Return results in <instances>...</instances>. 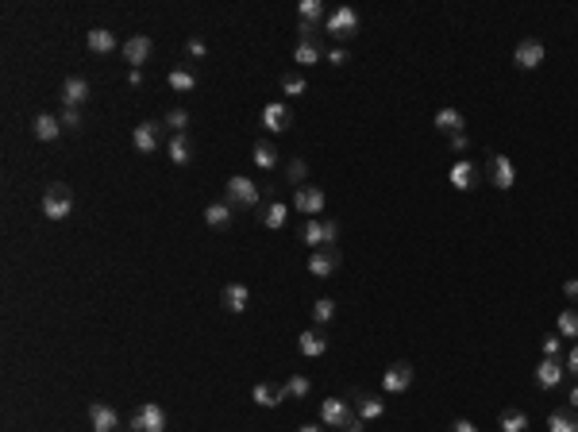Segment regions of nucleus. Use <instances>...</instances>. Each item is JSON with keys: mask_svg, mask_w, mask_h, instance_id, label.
Wrapping results in <instances>:
<instances>
[{"mask_svg": "<svg viewBox=\"0 0 578 432\" xmlns=\"http://www.w3.org/2000/svg\"><path fill=\"white\" fill-rule=\"evenodd\" d=\"M251 159H254V166L270 170V166H274V162H278V151H274V143H254Z\"/></svg>", "mask_w": 578, "mask_h": 432, "instance_id": "32", "label": "nucleus"}, {"mask_svg": "<svg viewBox=\"0 0 578 432\" xmlns=\"http://www.w3.org/2000/svg\"><path fill=\"white\" fill-rule=\"evenodd\" d=\"M324 232H328V247H332L336 235H340V224H336V220H324Z\"/></svg>", "mask_w": 578, "mask_h": 432, "instance_id": "46", "label": "nucleus"}, {"mask_svg": "<svg viewBox=\"0 0 578 432\" xmlns=\"http://www.w3.org/2000/svg\"><path fill=\"white\" fill-rule=\"evenodd\" d=\"M343 432H362V421H351V425H347Z\"/></svg>", "mask_w": 578, "mask_h": 432, "instance_id": "50", "label": "nucleus"}, {"mask_svg": "<svg viewBox=\"0 0 578 432\" xmlns=\"http://www.w3.org/2000/svg\"><path fill=\"white\" fill-rule=\"evenodd\" d=\"M328 62H332V66H343V62H347V51H343V47H336V51H328Z\"/></svg>", "mask_w": 578, "mask_h": 432, "instance_id": "44", "label": "nucleus"}, {"mask_svg": "<svg viewBox=\"0 0 578 432\" xmlns=\"http://www.w3.org/2000/svg\"><path fill=\"white\" fill-rule=\"evenodd\" d=\"M543 43L540 39H524V43H517V51H513V62H517V70H536L543 62Z\"/></svg>", "mask_w": 578, "mask_h": 432, "instance_id": "7", "label": "nucleus"}, {"mask_svg": "<svg viewBox=\"0 0 578 432\" xmlns=\"http://www.w3.org/2000/svg\"><path fill=\"white\" fill-rule=\"evenodd\" d=\"M517 182V170L513 162H509V154H493L490 159V185L493 190H513Z\"/></svg>", "mask_w": 578, "mask_h": 432, "instance_id": "6", "label": "nucleus"}, {"mask_svg": "<svg viewBox=\"0 0 578 432\" xmlns=\"http://www.w3.org/2000/svg\"><path fill=\"white\" fill-rule=\"evenodd\" d=\"M320 421L332 425V428H347L351 425V405L340 402V397H328V402L320 405Z\"/></svg>", "mask_w": 578, "mask_h": 432, "instance_id": "8", "label": "nucleus"}, {"mask_svg": "<svg viewBox=\"0 0 578 432\" xmlns=\"http://www.w3.org/2000/svg\"><path fill=\"white\" fill-rule=\"evenodd\" d=\"M559 336L578 340V309H563V313H559Z\"/></svg>", "mask_w": 578, "mask_h": 432, "instance_id": "31", "label": "nucleus"}, {"mask_svg": "<svg viewBox=\"0 0 578 432\" xmlns=\"http://www.w3.org/2000/svg\"><path fill=\"white\" fill-rule=\"evenodd\" d=\"M320 58H324V51H320L316 35H301V39H297V47H293V62H297V66H316Z\"/></svg>", "mask_w": 578, "mask_h": 432, "instance_id": "14", "label": "nucleus"}, {"mask_svg": "<svg viewBox=\"0 0 578 432\" xmlns=\"http://www.w3.org/2000/svg\"><path fill=\"white\" fill-rule=\"evenodd\" d=\"M451 432H478V428H474V421H467V417H459V421H455V425H451Z\"/></svg>", "mask_w": 578, "mask_h": 432, "instance_id": "47", "label": "nucleus"}, {"mask_svg": "<svg viewBox=\"0 0 578 432\" xmlns=\"http://www.w3.org/2000/svg\"><path fill=\"white\" fill-rule=\"evenodd\" d=\"M247 301H251V290H247L243 282H231V286H224V309H228V313H243Z\"/></svg>", "mask_w": 578, "mask_h": 432, "instance_id": "24", "label": "nucleus"}, {"mask_svg": "<svg viewBox=\"0 0 578 432\" xmlns=\"http://www.w3.org/2000/svg\"><path fill=\"white\" fill-rule=\"evenodd\" d=\"M89 101V81L85 78H66L62 81V104L66 109H81Z\"/></svg>", "mask_w": 578, "mask_h": 432, "instance_id": "16", "label": "nucleus"}, {"mask_svg": "<svg viewBox=\"0 0 578 432\" xmlns=\"http://www.w3.org/2000/svg\"><path fill=\"white\" fill-rule=\"evenodd\" d=\"M382 413H386L382 397H362L359 402V421H374V417H382Z\"/></svg>", "mask_w": 578, "mask_h": 432, "instance_id": "34", "label": "nucleus"}, {"mask_svg": "<svg viewBox=\"0 0 578 432\" xmlns=\"http://www.w3.org/2000/svg\"><path fill=\"white\" fill-rule=\"evenodd\" d=\"M448 178H451V185H455L459 193H467V190H474V185H478V166L470 159H459L455 166H451Z\"/></svg>", "mask_w": 578, "mask_h": 432, "instance_id": "15", "label": "nucleus"}, {"mask_svg": "<svg viewBox=\"0 0 578 432\" xmlns=\"http://www.w3.org/2000/svg\"><path fill=\"white\" fill-rule=\"evenodd\" d=\"M151 51H154V43L147 35H131L128 43H123V62H131V70H139L151 58Z\"/></svg>", "mask_w": 578, "mask_h": 432, "instance_id": "11", "label": "nucleus"}, {"mask_svg": "<svg viewBox=\"0 0 578 432\" xmlns=\"http://www.w3.org/2000/svg\"><path fill=\"white\" fill-rule=\"evenodd\" d=\"M297 16H301L305 27H316V20H328L320 0H301V4H297Z\"/></svg>", "mask_w": 578, "mask_h": 432, "instance_id": "28", "label": "nucleus"}, {"mask_svg": "<svg viewBox=\"0 0 578 432\" xmlns=\"http://www.w3.org/2000/svg\"><path fill=\"white\" fill-rule=\"evenodd\" d=\"M412 386V366L409 363H393L390 371L382 374V390L386 394H401V390Z\"/></svg>", "mask_w": 578, "mask_h": 432, "instance_id": "10", "label": "nucleus"}, {"mask_svg": "<svg viewBox=\"0 0 578 432\" xmlns=\"http://www.w3.org/2000/svg\"><path fill=\"white\" fill-rule=\"evenodd\" d=\"M297 347H301V355H305V359H320V355L328 352V336H324L320 328H309V332H301Z\"/></svg>", "mask_w": 578, "mask_h": 432, "instance_id": "17", "label": "nucleus"}, {"mask_svg": "<svg viewBox=\"0 0 578 432\" xmlns=\"http://www.w3.org/2000/svg\"><path fill=\"white\" fill-rule=\"evenodd\" d=\"M85 47H89L93 54H112V51H116V35H112L109 27H93V31L85 35Z\"/></svg>", "mask_w": 578, "mask_h": 432, "instance_id": "23", "label": "nucleus"}, {"mask_svg": "<svg viewBox=\"0 0 578 432\" xmlns=\"http://www.w3.org/2000/svg\"><path fill=\"white\" fill-rule=\"evenodd\" d=\"M501 432H528V413L505 409V413H501Z\"/></svg>", "mask_w": 578, "mask_h": 432, "instance_id": "30", "label": "nucleus"}, {"mask_svg": "<svg viewBox=\"0 0 578 432\" xmlns=\"http://www.w3.org/2000/svg\"><path fill=\"white\" fill-rule=\"evenodd\" d=\"M467 147H470V140H467V135H462V132H455V135H451V151H467Z\"/></svg>", "mask_w": 578, "mask_h": 432, "instance_id": "45", "label": "nucleus"}, {"mask_svg": "<svg viewBox=\"0 0 578 432\" xmlns=\"http://www.w3.org/2000/svg\"><path fill=\"white\" fill-rule=\"evenodd\" d=\"M89 421H93V432H116L120 428V413L104 402H93L89 405Z\"/></svg>", "mask_w": 578, "mask_h": 432, "instance_id": "12", "label": "nucleus"}, {"mask_svg": "<svg viewBox=\"0 0 578 432\" xmlns=\"http://www.w3.org/2000/svg\"><path fill=\"white\" fill-rule=\"evenodd\" d=\"M166 124L173 128V135H181V132H185V124H189V112H185V109H173V112H166Z\"/></svg>", "mask_w": 578, "mask_h": 432, "instance_id": "40", "label": "nucleus"}, {"mask_svg": "<svg viewBox=\"0 0 578 432\" xmlns=\"http://www.w3.org/2000/svg\"><path fill=\"white\" fill-rule=\"evenodd\" d=\"M567 371H571V374H578V344L571 347V355H567Z\"/></svg>", "mask_w": 578, "mask_h": 432, "instance_id": "48", "label": "nucleus"}, {"mask_svg": "<svg viewBox=\"0 0 578 432\" xmlns=\"http://www.w3.org/2000/svg\"><path fill=\"white\" fill-rule=\"evenodd\" d=\"M301 240H305V247H316V251H324V247H328L324 220H320V216H309V220H305V232H301Z\"/></svg>", "mask_w": 578, "mask_h": 432, "instance_id": "21", "label": "nucleus"}, {"mask_svg": "<svg viewBox=\"0 0 578 432\" xmlns=\"http://www.w3.org/2000/svg\"><path fill=\"white\" fill-rule=\"evenodd\" d=\"M324 31H328L332 39H355V35H359V12H355L351 4H343V8H336V12H328Z\"/></svg>", "mask_w": 578, "mask_h": 432, "instance_id": "2", "label": "nucleus"}, {"mask_svg": "<svg viewBox=\"0 0 578 432\" xmlns=\"http://www.w3.org/2000/svg\"><path fill=\"white\" fill-rule=\"evenodd\" d=\"M293 205L301 209L305 216H320V213H324V205H328V197H324V190H320V185H297Z\"/></svg>", "mask_w": 578, "mask_h": 432, "instance_id": "5", "label": "nucleus"}, {"mask_svg": "<svg viewBox=\"0 0 578 432\" xmlns=\"http://www.w3.org/2000/svg\"><path fill=\"white\" fill-rule=\"evenodd\" d=\"M193 159V147H189V135L181 132V135H173L170 140V162L173 166H185V162Z\"/></svg>", "mask_w": 578, "mask_h": 432, "instance_id": "26", "label": "nucleus"}, {"mask_svg": "<svg viewBox=\"0 0 578 432\" xmlns=\"http://www.w3.org/2000/svg\"><path fill=\"white\" fill-rule=\"evenodd\" d=\"M224 193H228V205L231 209H254L259 205V185L251 182V178H228V185H224Z\"/></svg>", "mask_w": 578, "mask_h": 432, "instance_id": "4", "label": "nucleus"}, {"mask_svg": "<svg viewBox=\"0 0 578 432\" xmlns=\"http://www.w3.org/2000/svg\"><path fill=\"white\" fill-rule=\"evenodd\" d=\"M58 120H62V128L78 132V128H81V109H62V116H58Z\"/></svg>", "mask_w": 578, "mask_h": 432, "instance_id": "41", "label": "nucleus"}, {"mask_svg": "<svg viewBox=\"0 0 578 432\" xmlns=\"http://www.w3.org/2000/svg\"><path fill=\"white\" fill-rule=\"evenodd\" d=\"M297 432H324V428H320V425H301Z\"/></svg>", "mask_w": 578, "mask_h": 432, "instance_id": "51", "label": "nucleus"}, {"mask_svg": "<svg viewBox=\"0 0 578 432\" xmlns=\"http://www.w3.org/2000/svg\"><path fill=\"white\" fill-rule=\"evenodd\" d=\"M204 224L209 228H228L231 224V205L228 201H216V205L204 209Z\"/></svg>", "mask_w": 578, "mask_h": 432, "instance_id": "27", "label": "nucleus"}, {"mask_svg": "<svg viewBox=\"0 0 578 432\" xmlns=\"http://www.w3.org/2000/svg\"><path fill=\"white\" fill-rule=\"evenodd\" d=\"M159 135H162V124L147 120V124H139L135 132H131V143H135V151H139V154H151L154 147H159Z\"/></svg>", "mask_w": 578, "mask_h": 432, "instance_id": "13", "label": "nucleus"}, {"mask_svg": "<svg viewBox=\"0 0 578 432\" xmlns=\"http://www.w3.org/2000/svg\"><path fill=\"white\" fill-rule=\"evenodd\" d=\"M305 174H309V166H305L301 159L289 162V182H305Z\"/></svg>", "mask_w": 578, "mask_h": 432, "instance_id": "42", "label": "nucleus"}, {"mask_svg": "<svg viewBox=\"0 0 578 432\" xmlns=\"http://www.w3.org/2000/svg\"><path fill=\"white\" fill-rule=\"evenodd\" d=\"M251 397H254V405H262V409H274V405H282L285 402V386H270V382H259V386L251 390Z\"/></svg>", "mask_w": 578, "mask_h": 432, "instance_id": "18", "label": "nucleus"}, {"mask_svg": "<svg viewBox=\"0 0 578 432\" xmlns=\"http://www.w3.org/2000/svg\"><path fill=\"white\" fill-rule=\"evenodd\" d=\"M567 402H571V405H574V409H578V386L571 390V397H567Z\"/></svg>", "mask_w": 578, "mask_h": 432, "instance_id": "52", "label": "nucleus"}, {"mask_svg": "<svg viewBox=\"0 0 578 432\" xmlns=\"http://www.w3.org/2000/svg\"><path fill=\"white\" fill-rule=\"evenodd\" d=\"M131 432H166V409L159 402H143L131 417Z\"/></svg>", "mask_w": 578, "mask_h": 432, "instance_id": "3", "label": "nucleus"}, {"mask_svg": "<svg viewBox=\"0 0 578 432\" xmlns=\"http://www.w3.org/2000/svg\"><path fill=\"white\" fill-rule=\"evenodd\" d=\"M309 390H312V382L305 378V374H293V378L285 382V394H289V397H305Z\"/></svg>", "mask_w": 578, "mask_h": 432, "instance_id": "38", "label": "nucleus"}, {"mask_svg": "<svg viewBox=\"0 0 578 432\" xmlns=\"http://www.w3.org/2000/svg\"><path fill=\"white\" fill-rule=\"evenodd\" d=\"M340 266V255L336 251H312V259H309V271L316 274V278H332V271Z\"/></svg>", "mask_w": 578, "mask_h": 432, "instance_id": "22", "label": "nucleus"}, {"mask_svg": "<svg viewBox=\"0 0 578 432\" xmlns=\"http://www.w3.org/2000/svg\"><path fill=\"white\" fill-rule=\"evenodd\" d=\"M563 374H567V366H559L555 359H543L540 366H536V386H543V390H555L559 382H563Z\"/></svg>", "mask_w": 578, "mask_h": 432, "instance_id": "20", "label": "nucleus"}, {"mask_svg": "<svg viewBox=\"0 0 578 432\" xmlns=\"http://www.w3.org/2000/svg\"><path fill=\"white\" fill-rule=\"evenodd\" d=\"M289 124H293V116H289L285 101H270L266 109H262V128H266V132H285Z\"/></svg>", "mask_w": 578, "mask_h": 432, "instance_id": "9", "label": "nucleus"}, {"mask_svg": "<svg viewBox=\"0 0 578 432\" xmlns=\"http://www.w3.org/2000/svg\"><path fill=\"white\" fill-rule=\"evenodd\" d=\"M166 81H170V89H178V93H189V89L197 85L193 70H181V66H178V70H170V78H166Z\"/></svg>", "mask_w": 578, "mask_h": 432, "instance_id": "33", "label": "nucleus"}, {"mask_svg": "<svg viewBox=\"0 0 578 432\" xmlns=\"http://www.w3.org/2000/svg\"><path fill=\"white\" fill-rule=\"evenodd\" d=\"M185 51L193 54V58H204V54H209V43H204V39H189Z\"/></svg>", "mask_w": 578, "mask_h": 432, "instance_id": "43", "label": "nucleus"}, {"mask_svg": "<svg viewBox=\"0 0 578 432\" xmlns=\"http://www.w3.org/2000/svg\"><path fill=\"white\" fill-rule=\"evenodd\" d=\"M332 316H336V301L332 297H320L316 305H312V321L316 324H332Z\"/></svg>", "mask_w": 578, "mask_h": 432, "instance_id": "35", "label": "nucleus"}, {"mask_svg": "<svg viewBox=\"0 0 578 432\" xmlns=\"http://www.w3.org/2000/svg\"><path fill=\"white\" fill-rule=\"evenodd\" d=\"M436 128H440V132H448V135L462 132V112L459 109H440V112H436Z\"/></svg>", "mask_w": 578, "mask_h": 432, "instance_id": "29", "label": "nucleus"}, {"mask_svg": "<svg viewBox=\"0 0 578 432\" xmlns=\"http://www.w3.org/2000/svg\"><path fill=\"white\" fill-rule=\"evenodd\" d=\"M563 293H567V297H578V278H567V286H563Z\"/></svg>", "mask_w": 578, "mask_h": 432, "instance_id": "49", "label": "nucleus"}, {"mask_svg": "<svg viewBox=\"0 0 578 432\" xmlns=\"http://www.w3.org/2000/svg\"><path fill=\"white\" fill-rule=\"evenodd\" d=\"M548 432H578V421L571 413H551L548 417Z\"/></svg>", "mask_w": 578, "mask_h": 432, "instance_id": "36", "label": "nucleus"}, {"mask_svg": "<svg viewBox=\"0 0 578 432\" xmlns=\"http://www.w3.org/2000/svg\"><path fill=\"white\" fill-rule=\"evenodd\" d=\"M70 213H73V193H70V185H62V182L47 185V193H43V216L66 220Z\"/></svg>", "mask_w": 578, "mask_h": 432, "instance_id": "1", "label": "nucleus"}, {"mask_svg": "<svg viewBox=\"0 0 578 432\" xmlns=\"http://www.w3.org/2000/svg\"><path fill=\"white\" fill-rule=\"evenodd\" d=\"M31 132H35V140H43V143H51L62 135V120H54L51 112H39L35 120H31Z\"/></svg>", "mask_w": 578, "mask_h": 432, "instance_id": "19", "label": "nucleus"}, {"mask_svg": "<svg viewBox=\"0 0 578 432\" xmlns=\"http://www.w3.org/2000/svg\"><path fill=\"white\" fill-rule=\"evenodd\" d=\"M540 347H543V359H555L559 347H563V336H559V332H551V336L540 340Z\"/></svg>", "mask_w": 578, "mask_h": 432, "instance_id": "39", "label": "nucleus"}, {"mask_svg": "<svg viewBox=\"0 0 578 432\" xmlns=\"http://www.w3.org/2000/svg\"><path fill=\"white\" fill-rule=\"evenodd\" d=\"M285 216H289V205H282V201H270V205L266 209H262V228H274V232H278V228H282L285 224Z\"/></svg>", "mask_w": 578, "mask_h": 432, "instance_id": "25", "label": "nucleus"}, {"mask_svg": "<svg viewBox=\"0 0 578 432\" xmlns=\"http://www.w3.org/2000/svg\"><path fill=\"white\" fill-rule=\"evenodd\" d=\"M282 93L285 97H305V93H309V85H305L301 73H285V78H282Z\"/></svg>", "mask_w": 578, "mask_h": 432, "instance_id": "37", "label": "nucleus"}]
</instances>
